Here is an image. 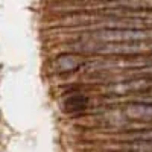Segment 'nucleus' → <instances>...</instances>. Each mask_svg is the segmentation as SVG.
Masks as SVG:
<instances>
[{
  "mask_svg": "<svg viewBox=\"0 0 152 152\" xmlns=\"http://www.w3.org/2000/svg\"><path fill=\"white\" fill-rule=\"evenodd\" d=\"M93 53L111 58H131L152 53V41H123V43H96Z\"/></svg>",
  "mask_w": 152,
  "mask_h": 152,
  "instance_id": "obj_1",
  "label": "nucleus"
},
{
  "mask_svg": "<svg viewBox=\"0 0 152 152\" xmlns=\"http://www.w3.org/2000/svg\"><path fill=\"white\" fill-rule=\"evenodd\" d=\"M90 38L100 43L123 41H152V28L143 29H97L91 31Z\"/></svg>",
  "mask_w": 152,
  "mask_h": 152,
  "instance_id": "obj_2",
  "label": "nucleus"
},
{
  "mask_svg": "<svg viewBox=\"0 0 152 152\" xmlns=\"http://www.w3.org/2000/svg\"><path fill=\"white\" fill-rule=\"evenodd\" d=\"M152 90V78L145 76H134L131 79H120L117 82H111L107 87H102V93L110 96H126L138 94Z\"/></svg>",
  "mask_w": 152,
  "mask_h": 152,
  "instance_id": "obj_3",
  "label": "nucleus"
},
{
  "mask_svg": "<svg viewBox=\"0 0 152 152\" xmlns=\"http://www.w3.org/2000/svg\"><path fill=\"white\" fill-rule=\"evenodd\" d=\"M126 120L135 123H149L152 122V104H140V102H128L120 110Z\"/></svg>",
  "mask_w": 152,
  "mask_h": 152,
  "instance_id": "obj_4",
  "label": "nucleus"
},
{
  "mask_svg": "<svg viewBox=\"0 0 152 152\" xmlns=\"http://www.w3.org/2000/svg\"><path fill=\"white\" fill-rule=\"evenodd\" d=\"M85 58L82 55H76V53H64L55 58L53 61V70L59 75H69L76 70H79L85 64Z\"/></svg>",
  "mask_w": 152,
  "mask_h": 152,
  "instance_id": "obj_5",
  "label": "nucleus"
},
{
  "mask_svg": "<svg viewBox=\"0 0 152 152\" xmlns=\"http://www.w3.org/2000/svg\"><path fill=\"white\" fill-rule=\"evenodd\" d=\"M100 9H145L152 11V0H99Z\"/></svg>",
  "mask_w": 152,
  "mask_h": 152,
  "instance_id": "obj_6",
  "label": "nucleus"
},
{
  "mask_svg": "<svg viewBox=\"0 0 152 152\" xmlns=\"http://www.w3.org/2000/svg\"><path fill=\"white\" fill-rule=\"evenodd\" d=\"M88 104H90V97L84 93H70L67 97L62 99V110L64 113L69 114H78L87 110Z\"/></svg>",
  "mask_w": 152,
  "mask_h": 152,
  "instance_id": "obj_7",
  "label": "nucleus"
},
{
  "mask_svg": "<svg viewBox=\"0 0 152 152\" xmlns=\"http://www.w3.org/2000/svg\"><path fill=\"white\" fill-rule=\"evenodd\" d=\"M114 140H119V142H152V128L125 131L119 135H114Z\"/></svg>",
  "mask_w": 152,
  "mask_h": 152,
  "instance_id": "obj_8",
  "label": "nucleus"
},
{
  "mask_svg": "<svg viewBox=\"0 0 152 152\" xmlns=\"http://www.w3.org/2000/svg\"><path fill=\"white\" fill-rule=\"evenodd\" d=\"M113 149L117 152H152V142H120Z\"/></svg>",
  "mask_w": 152,
  "mask_h": 152,
  "instance_id": "obj_9",
  "label": "nucleus"
},
{
  "mask_svg": "<svg viewBox=\"0 0 152 152\" xmlns=\"http://www.w3.org/2000/svg\"><path fill=\"white\" fill-rule=\"evenodd\" d=\"M128 75L132 76H145V78H152V64L149 66H143V67H137V69H131L128 72Z\"/></svg>",
  "mask_w": 152,
  "mask_h": 152,
  "instance_id": "obj_10",
  "label": "nucleus"
}]
</instances>
